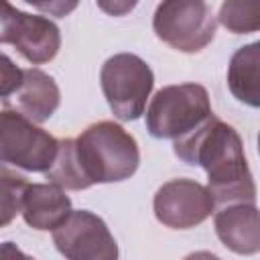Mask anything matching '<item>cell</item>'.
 Returning a JSON list of instances; mask_svg holds the SVG:
<instances>
[{
    "mask_svg": "<svg viewBox=\"0 0 260 260\" xmlns=\"http://www.w3.org/2000/svg\"><path fill=\"white\" fill-rule=\"evenodd\" d=\"M53 244L69 260H116L118 244L106 221L87 211H71L69 217L53 230Z\"/></svg>",
    "mask_w": 260,
    "mask_h": 260,
    "instance_id": "cell-8",
    "label": "cell"
},
{
    "mask_svg": "<svg viewBox=\"0 0 260 260\" xmlns=\"http://www.w3.org/2000/svg\"><path fill=\"white\" fill-rule=\"evenodd\" d=\"M0 185H2V195H0V205H2V225H8L16 213H22V201L26 187L30 185L22 175L10 171L6 162L0 169Z\"/></svg>",
    "mask_w": 260,
    "mask_h": 260,
    "instance_id": "cell-16",
    "label": "cell"
},
{
    "mask_svg": "<svg viewBox=\"0 0 260 260\" xmlns=\"http://www.w3.org/2000/svg\"><path fill=\"white\" fill-rule=\"evenodd\" d=\"M0 4V41L4 45H12L32 65H43L57 57L61 49V30L53 20L22 12L8 0Z\"/></svg>",
    "mask_w": 260,
    "mask_h": 260,
    "instance_id": "cell-7",
    "label": "cell"
},
{
    "mask_svg": "<svg viewBox=\"0 0 260 260\" xmlns=\"http://www.w3.org/2000/svg\"><path fill=\"white\" fill-rule=\"evenodd\" d=\"M209 93L199 83L160 87L146 108V130L154 138H179L211 116Z\"/></svg>",
    "mask_w": 260,
    "mask_h": 260,
    "instance_id": "cell-3",
    "label": "cell"
},
{
    "mask_svg": "<svg viewBox=\"0 0 260 260\" xmlns=\"http://www.w3.org/2000/svg\"><path fill=\"white\" fill-rule=\"evenodd\" d=\"M100 83L112 114L122 122H130L144 114L154 87V73L138 55L118 53L102 65Z\"/></svg>",
    "mask_w": 260,
    "mask_h": 260,
    "instance_id": "cell-4",
    "label": "cell"
},
{
    "mask_svg": "<svg viewBox=\"0 0 260 260\" xmlns=\"http://www.w3.org/2000/svg\"><path fill=\"white\" fill-rule=\"evenodd\" d=\"M228 87L238 102L260 108V41L248 43L232 55L228 65Z\"/></svg>",
    "mask_w": 260,
    "mask_h": 260,
    "instance_id": "cell-13",
    "label": "cell"
},
{
    "mask_svg": "<svg viewBox=\"0 0 260 260\" xmlns=\"http://www.w3.org/2000/svg\"><path fill=\"white\" fill-rule=\"evenodd\" d=\"M59 140L47 130L35 126L20 112L2 110L0 114V158L16 169L47 173L55 162Z\"/></svg>",
    "mask_w": 260,
    "mask_h": 260,
    "instance_id": "cell-6",
    "label": "cell"
},
{
    "mask_svg": "<svg viewBox=\"0 0 260 260\" xmlns=\"http://www.w3.org/2000/svg\"><path fill=\"white\" fill-rule=\"evenodd\" d=\"M2 102L4 106H12L16 112L24 114L32 122H45L59 108L61 91L49 73L37 67H30V69H24L20 87Z\"/></svg>",
    "mask_w": 260,
    "mask_h": 260,
    "instance_id": "cell-11",
    "label": "cell"
},
{
    "mask_svg": "<svg viewBox=\"0 0 260 260\" xmlns=\"http://www.w3.org/2000/svg\"><path fill=\"white\" fill-rule=\"evenodd\" d=\"M258 152H260V134H258Z\"/></svg>",
    "mask_w": 260,
    "mask_h": 260,
    "instance_id": "cell-20",
    "label": "cell"
},
{
    "mask_svg": "<svg viewBox=\"0 0 260 260\" xmlns=\"http://www.w3.org/2000/svg\"><path fill=\"white\" fill-rule=\"evenodd\" d=\"M51 183L61 185L63 189L71 191H81L91 187L83 175V169L79 165L77 152H75V138H63L59 140V150L55 156V162L51 169L45 173Z\"/></svg>",
    "mask_w": 260,
    "mask_h": 260,
    "instance_id": "cell-14",
    "label": "cell"
},
{
    "mask_svg": "<svg viewBox=\"0 0 260 260\" xmlns=\"http://www.w3.org/2000/svg\"><path fill=\"white\" fill-rule=\"evenodd\" d=\"M219 242L236 254L260 252V209L254 203H230L213 217Z\"/></svg>",
    "mask_w": 260,
    "mask_h": 260,
    "instance_id": "cell-10",
    "label": "cell"
},
{
    "mask_svg": "<svg viewBox=\"0 0 260 260\" xmlns=\"http://www.w3.org/2000/svg\"><path fill=\"white\" fill-rule=\"evenodd\" d=\"M75 152L89 185L126 181L140 165L134 136L112 120L87 126L75 138Z\"/></svg>",
    "mask_w": 260,
    "mask_h": 260,
    "instance_id": "cell-2",
    "label": "cell"
},
{
    "mask_svg": "<svg viewBox=\"0 0 260 260\" xmlns=\"http://www.w3.org/2000/svg\"><path fill=\"white\" fill-rule=\"evenodd\" d=\"M71 199L57 183H32L26 187L22 201V217L26 225L39 232H53L71 213Z\"/></svg>",
    "mask_w": 260,
    "mask_h": 260,
    "instance_id": "cell-12",
    "label": "cell"
},
{
    "mask_svg": "<svg viewBox=\"0 0 260 260\" xmlns=\"http://www.w3.org/2000/svg\"><path fill=\"white\" fill-rule=\"evenodd\" d=\"M175 154L187 165H199L207 173V187L215 203H254L256 183L248 167L244 144L234 126L213 114L173 140Z\"/></svg>",
    "mask_w": 260,
    "mask_h": 260,
    "instance_id": "cell-1",
    "label": "cell"
},
{
    "mask_svg": "<svg viewBox=\"0 0 260 260\" xmlns=\"http://www.w3.org/2000/svg\"><path fill=\"white\" fill-rule=\"evenodd\" d=\"M24 69L16 67L8 55H2V71H0V95L2 100L10 98L22 83Z\"/></svg>",
    "mask_w": 260,
    "mask_h": 260,
    "instance_id": "cell-17",
    "label": "cell"
},
{
    "mask_svg": "<svg viewBox=\"0 0 260 260\" xmlns=\"http://www.w3.org/2000/svg\"><path fill=\"white\" fill-rule=\"evenodd\" d=\"M154 217L171 230H191L215 209L209 187L193 179H173L158 187L152 199Z\"/></svg>",
    "mask_w": 260,
    "mask_h": 260,
    "instance_id": "cell-9",
    "label": "cell"
},
{
    "mask_svg": "<svg viewBox=\"0 0 260 260\" xmlns=\"http://www.w3.org/2000/svg\"><path fill=\"white\" fill-rule=\"evenodd\" d=\"M24 2L41 10L43 14L55 16V18H63L71 14L79 4V0H24Z\"/></svg>",
    "mask_w": 260,
    "mask_h": 260,
    "instance_id": "cell-18",
    "label": "cell"
},
{
    "mask_svg": "<svg viewBox=\"0 0 260 260\" xmlns=\"http://www.w3.org/2000/svg\"><path fill=\"white\" fill-rule=\"evenodd\" d=\"M217 20L205 0H162L152 16L154 35L171 49L199 53L215 37Z\"/></svg>",
    "mask_w": 260,
    "mask_h": 260,
    "instance_id": "cell-5",
    "label": "cell"
},
{
    "mask_svg": "<svg viewBox=\"0 0 260 260\" xmlns=\"http://www.w3.org/2000/svg\"><path fill=\"white\" fill-rule=\"evenodd\" d=\"M95 4L110 16H126L136 8L138 0H95Z\"/></svg>",
    "mask_w": 260,
    "mask_h": 260,
    "instance_id": "cell-19",
    "label": "cell"
},
{
    "mask_svg": "<svg viewBox=\"0 0 260 260\" xmlns=\"http://www.w3.org/2000/svg\"><path fill=\"white\" fill-rule=\"evenodd\" d=\"M217 20L234 35L256 32L260 30V0H223Z\"/></svg>",
    "mask_w": 260,
    "mask_h": 260,
    "instance_id": "cell-15",
    "label": "cell"
}]
</instances>
